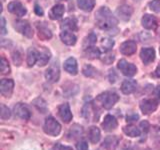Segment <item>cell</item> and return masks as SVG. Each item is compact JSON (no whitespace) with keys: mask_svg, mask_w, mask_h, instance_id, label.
Returning <instances> with one entry per match:
<instances>
[{"mask_svg":"<svg viewBox=\"0 0 160 150\" xmlns=\"http://www.w3.org/2000/svg\"><path fill=\"white\" fill-rule=\"evenodd\" d=\"M95 20H96L97 26L100 29L106 30V31L116 26L118 22L107 7H101L98 10L95 15Z\"/></svg>","mask_w":160,"mask_h":150,"instance_id":"obj_1","label":"cell"},{"mask_svg":"<svg viewBox=\"0 0 160 150\" xmlns=\"http://www.w3.org/2000/svg\"><path fill=\"white\" fill-rule=\"evenodd\" d=\"M44 132L50 135V136H57L61 132V125L56 119L52 116H49L45 119L44 126H43Z\"/></svg>","mask_w":160,"mask_h":150,"instance_id":"obj_2","label":"cell"},{"mask_svg":"<svg viewBox=\"0 0 160 150\" xmlns=\"http://www.w3.org/2000/svg\"><path fill=\"white\" fill-rule=\"evenodd\" d=\"M97 100L105 109L112 108L119 100V96L114 92H104L97 97Z\"/></svg>","mask_w":160,"mask_h":150,"instance_id":"obj_3","label":"cell"},{"mask_svg":"<svg viewBox=\"0 0 160 150\" xmlns=\"http://www.w3.org/2000/svg\"><path fill=\"white\" fill-rule=\"evenodd\" d=\"M118 69L121 71L125 76L132 77L137 72V68L132 63H128L125 59H121L118 62Z\"/></svg>","mask_w":160,"mask_h":150,"instance_id":"obj_4","label":"cell"},{"mask_svg":"<svg viewBox=\"0 0 160 150\" xmlns=\"http://www.w3.org/2000/svg\"><path fill=\"white\" fill-rule=\"evenodd\" d=\"M14 27L16 28L17 31L22 33L26 37L30 38L33 36V30L26 20H16L14 24Z\"/></svg>","mask_w":160,"mask_h":150,"instance_id":"obj_5","label":"cell"},{"mask_svg":"<svg viewBox=\"0 0 160 150\" xmlns=\"http://www.w3.org/2000/svg\"><path fill=\"white\" fill-rule=\"evenodd\" d=\"M45 77H46L48 82L55 83L58 81L60 78V70H59V66L57 63H53L51 66L46 70Z\"/></svg>","mask_w":160,"mask_h":150,"instance_id":"obj_6","label":"cell"},{"mask_svg":"<svg viewBox=\"0 0 160 150\" xmlns=\"http://www.w3.org/2000/svg\"><path fill=\"white\" fill-rule=\"evenodd\" d=\"M158 103L154 99H144L140 102V109L143 114H150L157 109Z\"/></svg>","mask_w":160,"mask_h":150,"instance_id":"obj_7","label":"cell"},{"mask_svg":"<svg viewBox=\"0 0 160 150\" xmlns=\"http://www.w3.org/2000/svg\"><path fill=\"white\" fill-rule=\"evenodd\" d=\"M14 113L15 115H17L19 118L24 119V120H29L31 118V112H30L29 108L23 103H17L15 105Z\"/></svg>","mask_w":160,"mask_h":150,"instance_id":"obj_8","label":"cell"},{"mask_svg":"<svg viewBox=\"0 0 160 150\" xmlns=\"http://www.w3.org/2000/svg\"><path fill=\"white\" fill-rule=\"evenodd\" d=\"M82 115L85 119L89 120V121H96V109H95L93 103L88 102L84 105L82 109Z\"/></svg>","mask_w":160,"mask_h":150,"instance_id":"obj_9","label":"cell"},{"mask_svg":"<svg viewBox=\"0 0 160 150\" xmlns=\"http://www.w3.org/2000/svg\"><path fill=\"white\" fill-rule=\"evenodd\" d=\"M14 82L11 79H2L0 82V92L5 97H10L13 92Z\"/></svg>","mask_w":160,"mask_h":150,"instance_id":"obj_10","label":"cell"},{"mask_svg":"<svg viewBox=\"0 0 160 150\" xmlns=\"http://www.w3.org/2000/svg\"><path fill=\"white\" fill-rule=\"evenodd\" d=\"M119 143V139L116 136H108L104 139L98 150H115Z\"/></svg>","mask_w":160,"mask_h":150,"instance_id":"obj_11","label":"cell"},{"mask_svg":"<svg viewBox=\"0 0 160 150\" xmlns=\"http://www.w3.org/2000/svg\"><path fill=\"white\" fill-rule=\"evenodd\" d=\"M58 112H59V116L61 117V119L63 120L64 123H69L72 120V113L71 110H70V107L67 103L61 104L58 108Z\"/></svg>","mask_w":160,"mask_h":150,"instance_id":"obj_12","label":"cell"},{"mask_svg":"<svg viewBox=\"0 0 160 150\" xmlns=\"http://www.w3.org/2000/svg\"><path fill=\"white\" fill-rule=\"evenodd\" d=\"M117 126H118V122L114 116L108 114L104 117V120L102 122V127L105 131H112V130L116 129Z\"/></svg>","mask_w":160,"mask_h":150,"instance_id":"obj_13","label":"cell"},{"mask_svg":"<svg viewBox=\"0 0 160 150\" xmlns=\"http://www.w3.org/2000/svg\"><path fill=\"white\" fill-rule=\"evenodd\" d=\"M8 10L11 13L17 15V16H24L27 12L23 5L20 2H17V1H13L11 3H9L8 4Z\"/></svg>","mask_w":160,"mask_h":150,"instance_id":"obj_14","label":"cell"},{"mask_svg":"<svg viewBox=\"0 0 160 150\" xmlns=\"http://www.w3.org/2000/svg\"><path fill=\"white\" fill-rule=\"evenodd\" d=\"M140 57L144 64L151 63L155 59V50L153 48H143L140 52Z\"/></svg>","mask_w":160,"mask_h":150,"instance_id":"obj_15","label":"cell"},{"mask_svg":"<svg viewBox=\"0 0 160 150\" xmlns=\"http://www.w3.org/2000/svg\"><path fill=\"white\" fill-rule=\"evenodd\" d=\"M136 87H137L136 80L126 79V80H124L121 85V91L124 94H131L136 90Z\"/></svg>","mask_w":160,"mask_h":150,"instance_id":"obj_16","label":"cell"},{"mask_svg":"<svg viewBox=\"0 0 160 150\" xmlns=\"http://www.w3.org/2000/svg\"><path fill=\"white\" fill-rule=\"evenodd\" d=\"M136 43L134 41H125L120 46V52L124 55H132L136 52Z\"/></svg>","mask_w":160,"mask_h":150,"instance_id":"obj_17","label":"cell"},{"mask_svg":"<svg viewBox=\"0 0 160 150\" xmlns=\"http://www.w3.org/2000/svg\"><path fill=\"white\" fill-rule=\"evenodd\" d=\"M141 23H142V26L146 29H154L157 26L156 18H155L153 15H150V14L144 15V16L142 17Z\"/></svg>","mask_w":160,"mask_h":150,"instance_id":"obj_18","label":"cell"},{"mask_svg":"<svg viewBox=\"0 0 160 150\" xmlns=\"http://www.w3.org/2000/svg\"><path fill=\"white\" fill-rule=\"evenodd\" d=\"M133 13V9L129 6V5H122L117 9V14L119 15V17L121 18L124 21H127L130 19L131 15Z\"/></svg>","mask_w":160,"mask_h":150,"instance_id":"obj_19","label":"cell"},{"mask_svg":"<svg viewBox=\"0 0 160 150\" xmlns=\"http://www.w3.org/2000/svg\"><path fill=\"white\" fill-rule=\"evenodd\" d=\"M64 69L69 74H72V75H76L78 72V67H77V62L75 58L73 57H70L68 58L66 61L64 62Z\"/></svg>","mask_w":160,"mask_h":150,"instance_id":"obj_20","label":"cell"},{"mask_svg":"<svg viewBox=\"0 0 160 150\" xmlns=\"http://www.w3.org/2000/svg\"><path fill=\"white\" fill-rule=\"evenodd\" d=\"M88 139H89V141L93 143V144H96L99 142V140L100 138H101V133H100V130L98 127L96 126H91V127H89L88 129Z\"/></svg>","mask_w":160,"mask_h":150,"instance_id":"obj_21","label":"cell"},{"mask_svg":"<svg viewBox=\"0 0 160 150\" xmlns=\"http://www.w3.org/2000/svg\"><path fill=\"white\" fill-rule=\"evenodd\" d=\"M65 11V7L63 6L62 4H57L55 6L52 7V9L50 10L49 12V17L51 18L52 20H57L60 19L64 14Z\"/></svg>","mask_w":160,"mask_h":150,"instance_id":"obj_22","label":"cell"},{"mask_svg":"<svg viewBox=\"0 0 160 150\" xmlns=\"http://www.w3.org/2000/svg\"><path fill=\"white\" fill-rule=\"evenodd\" d=\"M82 133H83V128H82L81 125L74 124V125H72L71 127H70L67 136H68L69 139L74 140V139H77L79 137H81Z\"/></svg>","mask_w":160,"mask_h":150,"instance_id":"obj_23","label":"cell"},{"mask_svg":"<svg viewBox=\"0 0 160 150\" xmlns=\"http://www.w3.org/2000/svg\"><path fill=\"white\" fill-rule=\"evenodd\" d=\"M60 38H61L62 42L66 45H74L76 43V36L70 31L62 30V32L60 33Z\"/></svg>","mask_w":160,"mask_h":150,"instance_id":"obj_24","label":"cell"},{"mask_svg":"<svg viewBox=\"0 0 160 150\" xmlns=\"http://www.w3.org/2000/svg\"><path fill=\"white\" fill-rule=\"evenodd\" d=\"M61 29L65 31H75L77 30V22L74 18H66L61 23Z\"/></svg>","mask_w":160,"mask_h":150,"instance_id":"obj_25","label":"cell"},{"mask_svg":"<svg viewBox=\"0 0 160 150\" xmlns=\"http://www.w3.org/2000/svg\"><path fill=\"white\" fill-rule=\"evenodd\" d=\"M37 29H38V35L40 38L47 40L52 37V33L46 25H44L42 23H37Z\"/></svg>","mask_w":160,"mask_h":150,"instance_id":"obj_26","label":"cell"},{"mask_svg":"<svg viewBox=\"0 0 160 150\" xmlns=\"http://www.w3.org/2000/svg\"><path fill=\"white\" fill-rule=\"evenodd\" d=\"M50 59V52L47 49L43 48L41 51H38V57H37V63L39 66H44L46 65Z\"/></svg>","mask_w":160,"mask_h":150,"instance_id":"obj_27","label":"cell"},{"mask_svg":"<svg viewBox=\"0 0 160 150\" xmlns=\"http://www.w3.org/2000/svg\"><path fill=\"white\" fill-rule=\"evenodd\" d=\"M77 4L80 9L83 11H92V9L95 6V0H77Z\"/></svg>","mask_w":160,"mask_h":150,"instance_id":"obj_28","label":"cell"},{"mask_svg":"<svg viewBox=\"0 0 160 150\" xmlns=\"http://www.w3.org/2000/svg\"><path fill=\"white\" fill-rule=\"evenodd\" d=\"M84 55L89 59H95L100 57V50L97 47L94 46H89L87 48H85L84 50Z\"/></svg>","mask_w":160,"mask_h":150,"instance_id":"obj_29","label":"cell"},{"mask_svg":"<svg viewBox=\"0 0 160 150\" xmlns=\"http://www.w3.org/2000/svg\"><path fill=\"white\" fill-rule=\"evenodd\" d=\"M124 133L129 137H138L141 134L140 129L137 128L136 126H133V125H128V126H125L123 128Z\"/></svg>","mask_w":160,"mask_h":150,"instance_id":"obj_30","label":"cell"},{"mask_svg":"<svg viewBox=\"0 0 160 150\" xmlns=\"http://www.w3.org/2000/svg\"><path fill=\"white\" fill-rule=\"evenodd\" d=\"M37 57H38V51L35 50L34 48H29L27 52V64L28 66H33L35 62H37Z\"/></svg>","mask_w":160,"mask_h":150,"instance_id":"obj_31","label":"cell"},{"mask_svg":"<svg viewBox=\"0 0 160 150\" xmlns=\"http://www.w3.org/2000/svg\"><path fill=\"white\" fill-rule=\"evenodd\" d=\"M0 71L3 75L10 73V67L8 61L4 57H1V61H0Z\"/></svg>","mask_w":160,"mask_h":150,"instance_id":"obj_32","label":"cell"},{"mask_svg":"<svg viewBox=\"0 0 160 150\" xmlns=\"http://www.w3.org/2000/svg\"><path fill=\"white\" fill-rule=\"evenodd\" d=\"M33 104L38 108V110H40L42 113H44L45 111H46L47 109V106H46V102L44 101V100L42 98H37L36 100H34Z\"/></svg>","mask_w":160,"mask_h":150,"instance_id":"obj_33","label":"cell"},{"mask_svg":"<svg viewBox=\"0 0 160 150\" xmlns=\"http://www.w3.org/2000/svg\"><path fill=\"white\" fill-rule=\"evenodd\" d=\"M83 74L85 75V76L87 77H93L95 74H96V69H95L93 66H91V65H86L83 70H82Z\"/></svg>","mask_w":160,"mask_h":150,"instance_id":"obj_34","label":"cell"},{"mask_svg":"<svg viewBox=\"0 0 160 150\" xmlns=\"http://www.w3.org/2000/svg\"><path fill=\"white\" fill-rule=\"evenodd\" d=\"M101 45H102V47L104 49V51H109V50L113 47L114 41L111 39H109V38H104L102 40V42H101Z\"/></svg>","mask_w":160,"mask_h":150,"instance_id":"obj_35","label":"cell"},{"mask_svg":"<svg viewBox=\"0 0 160 150\" xmlns=\"http://www.w3.org/2000/svg\"><path fill=\"white\" fill-rule=\"evenodd\" d=\"M10 116H11V112H10L8 107L5 106L4 104H1V111H0V117H1V119H8L10 118Z\"/></svg>","mask_w":160,"mask_h":150,"instance_id":"obj_36","label":"cell"},{"mask_svg":"<svg viewBox=\"0 0 160 150\" xmlns=\"http://www.w3.org/2000/svg\"><path fill=\"white\" fill-rule=\"evenodd\" d=\"M95 42H96V36H95L93 33H91L86 39H85V41H84V47L87 48L89 46H93V44Z\"/></svg>","mask_w":160,"mask_h":150,"instance_id":"obj_37","label":"cell"},{"mask_svg":"<svg viewBox=\"0 0 160 150\" xmlns=\"http://www.w3.org/2000/svg\"><path fill=\"white\" fill-rule=\"evenodd\" d=\"M149 7L152 11L159 13L160 12V0H153L152 2L149 3Z\"/></svg>","mask_w":160,"mask_h":150,"instance_id":"obj_38","label":"cell"},{"mask_svg":"<svg viewBox=\"0 0 160 150\" xmlns=\"http://www.w3.org/2000/svg\"><path fill=\"white\" fill-rule=\"evenodd\" d=\"M12 59H13V62L15 63V65H20L22 62L21 54H20L18 51H14L12 53Z\"/></svg>","mask_w":160,"mask_h":150,"instance_id":"obj_39","label":"cell"},{"mask_svg":"<svg viewBox=\"0 0 160 150\" xmlns=\"http://www.w3.org/2000/svg\"><path fill=\"white\" fill-rule=\"evenodd\" d=\"M77 150H88V144L86 141H79L76 144Z\"/></svg>","mask_w":160,"mask_h":150,"instance_id":"obj_40","label":"cell"},{"mask_svg":"<svg viewBox=\"0 0 160 150\" xmlns=\"http://www.w3.org/2000/svg\"><path fill=\"white\" fill-rule=\"evenodd\" d=\"M114 59H115V57H114V55L112 54H110V55H107V56H105L103 59H102V61L105 63V64H111L113 61H114Z\"/></svg>","mask_w":160,"mask_h":150,"instance_id":"obj_41","label":"cell"},{"mask_svg":"<svg viewBox=\"0 0 160 150\" xmlns=\"http://www.w3.org/2000/svg\"><path fill=\"white\" fill-rule=\"evenodd\" d=\"M52 150H73V149L71 147H69V146H63V145L57 143L56 145H54V147H53Z\"/></svg>","mask_w":160,"mask_h":150,"instance_id":"obj_42","label":"cell"},{"mask_svg":"<svg viewBox=\"0 0 160 150\" xmlns=\"http://www.w3.org/2000/svg\"><path fill=\"white\" fill-rule=\"evenodd\" d=\"M139 118V116L137 114H132V115H128L126 117L127 121L128 122H134V121H137V119Z\"/></svg>","mask_w":160,"mask_h":150,"instance_id":"obj_43","label":"cell"},{"mask_svg":"<svg viewBox=\"0 0 160 150\" xmlns=\"http://www.w3.org/2000/svg\"><path fill=\"white\" fill-rule=\"evenodd\" d=\"M5 19L3 17H1V34L2 35H5L6 34V28H5Z\"/></svg>","mask_w":160,"mask_h":150,"instance_id":"obj_44","label":"cell"},{"mask_svg":"<svg viewBox=\"0 0 160 150\" xmlns=\"http://www.w3.org/2000/svg\"><path fill=\"white\" fill-rule=\"evenodd\" d=\"M34 10H35V13H36L37 15H39V16H41V15H43V10H42V8L39 6V5H35V8H34Z\"/></svg>","mask_w":160,"mask_h":150,"instance_id":"obj_45","label":"cell"},{"mask_svg":"<svg viewBox=\"0 0 160 150\" xmlns=\"http://www.w3.org/2000/svg\"><path fill=\"white\" fill-rule=\"evenodd\" d=\"M140 126H141V127L143 128V131L145 130V132H147V130H148V128H149V124H148V122L143 121V122H141V124H140Z\"/></svg>","mask_w":160,"mask_h":150,"instance_id":"obj_46","label":"cell"},{"mask_svg":"<svg viewBox=\"0 0 160 150\" xmlns=\"http://www.w3.org/2000/svg\"><path fill=\"white\" fill-rule=\"evenodd\" d=\"M154 75L156 77H158V78H160V64L157 66V68H156V70H155V72H154Z\"/></svg>","mask_w":160,"mask_h":150,"instance_id":"obj_47","label":"cell"},{"mask_svg":"<svg viewBox=\"0 0 160 150\" xmlns=\"http://www.w3.org/2000/svg\"><path fill=\"white\" fill-rule=\"evenodd\" d=\"M155 95H156L158 99H160V85L157 86L156 89H155Z\"/></svg>","mask_w":160,"mask_h":150,"instance_id":"obj_48","label":"cell"},{"mask_svg":"<svg viewBox=\"0 0 160 150\" xmlns=\"http://www.w3.org/2000/svg\"><path fill=\"white\" fill-rule=\"evenodd\" d=\"M122 150H133L131 147H125V148H123Z\"/></svg>","mask_w":160,"mask_h":150,"instance_id":"obj_49","label":"cell"},{"mask_svg":"<svg viewBox=\"0 0 160 150\" xmlns=\"http://www.w3.org/2000/svg\"><path fill=\"white\" fill-rule=\"evenodd\" d=\"M159 53H160V47H159Z\"/></svg>","mask_w":160,"mask_h":150,"instance_id":"obj_50","label":"cell"},{"mask_svg":"<svg viewBox=\"0 0 160 150\" xmlns=\"http://www.w3.org/2000/svg\"><path fill=\"white\" fill-rule=\"evenodd\" d=\"M64 1H66V0H64Z\"/></svg>","mask_w":160,"mask_h":150,"instance_id":"obj_51","label":"cell"}]
</instances>
